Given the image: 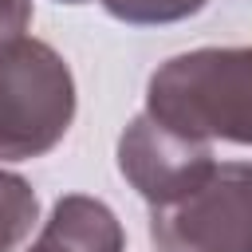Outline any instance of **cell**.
Here are the masks:
<instances>
[{
    "mask_svg": "<svg viewBox=\"0 0 252 252\" xmlns=\"http://www.w3.org/2000/svg\"><path fill=\"white\" fill-rule=\"evenodd\" d=\"M146 114L197 142L252 146V47H197L165 59L150 75Z\"/></svg>",
    "mask_w": 252,
    "mask_h": 252,
    "instance_id": "1",
    "label": "cell"
},
{
    "mask_svg": "<svg viewBox=\"0 0 252 252\" xmlns=\"http://www.w3.org/2000/svg\"><path fill=\"white\" fill-rule=\"evenodd\" d=\"M75 118V79L67 59L35 39L0 43V161L43 158Z\"/></svg>",
    "mask_w": 252,
    "mask_h": 252,
    "instance_id": "2",
    "label": "cell"
},
{
    "mask_svg": "<svg viewBox=\"0 0 252 252\" xmlns=\"http://www.w3.org/2000/svg\"><path fill=\"white\" fill-rule=\"evenodd\" d=\"M158 252H252V165L220 161L193 193L150 213Z\"/></svg>",
    "mask_w": 252,
    "mask_h": 252,
    "instance_id": "3",
    "label": "cell"
},
{
    "mask_svg": "<svg viewBox=\"0 0 252 252\" xmlns=\"http://www.w3.org/2000/svg\"><path fill=\"white\" fill-rule=\"evenodd\" d=\"M217 165L220 161L213 158L209 142L185 138L146 110L118 138V169L154 209L193 193Z\"/></svg>",
    "mask_w": 252,
    "mask_h": 252,
    "instance_id": "4",
    "label": "cell"
},
{
    "mask_svg": "<svg viewBox=\"0 0 252 252\" xmlns=\"http://www.w3.org/2000/svg\"><path fill=\"white\" fill-rule=\"evenodd\" d=\"M122 224L98 197L67 193L55 201L28 252H122Z\"/></svg>",
    "mask_w": 252,
    "mask_h": 252,
    "instance_id": "5",
    "label": "cell"
},
{
    "mask_svg": "<svg viewBox=\"0 0 252 252\" xmlns=\"http://www.w3.org/2000/svg\"><path fill=\"white\" fill-rule=\"evenodd\" d=\"M39 201L32 193V185L16 173L0 169V252H12L35 224Z\"/></svg>",
    "mask_w": 252,
    "mask_h": 252,
    "instance_id": "6",
    "label": "cell"
},
{
    "mask_svg": "<svg viewBox=\"0 0 252 252\" xmlns=\"http://www.w3.org/2000/svg\"><path fill=\"white\" fill-rule=\"evenodd\" d=\"M102 4L122 24H177L197 16L209 0H102Z\"/></svg>",
    "mask_w": 252,
    "mask_h": 252,
    "instance_id": "7",
    "label": "cell"
},
{
    "mask_svg": "<svg viewBox=\"0 0 252 252\" xmlns=\"http://www.w3.org/2000/svg\"><path fill=\"white\" fill-rule=\"evenodd\" d=\"M32 20V0H0V43L24 35Z\"/></svg>",
    "mask_w": 252,
    "mask_h": 252,
    "instance_id": "8",
    "label": "cell"
},
{
    "mask_svg": "<svg viewBox=\"0 0 252 252\" xmlns=\"http://www.w3.org/2000/svg\"><path fill=\"white\" fill-rule=\"evenodd\" d=\"M59 4H87V0H59Z\"/></svg>",
    "mask_w": 252,
    "mask_h": 252,
    "instance_id": "9",
    "label": "cell"
}]
</instances>
